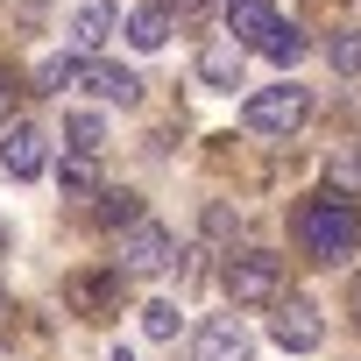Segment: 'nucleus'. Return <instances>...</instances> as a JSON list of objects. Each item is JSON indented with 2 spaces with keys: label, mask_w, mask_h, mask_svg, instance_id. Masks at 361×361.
<instances>
[{
  "label": "nucleus",
  "mask_w": 361,
  "mask_h": 361,
  "mask_svg": "<svg viewBox=\"0 0 361 361\" xmlns=\"http://www.w3.org/2000/svg\"><path fill=\"white\" fill-rule=\"evenodd\" d=\"M298 241H305V255H312V262H347V255L361 248L354 199H333V192L305 199V206H298Z\"/></svg>",
  "instance_id": "obj_1"
},
{
  "label": "nucleus",
  "mask_w": 361,
  "mask_h": 361,
  "mask_svg": "<svg viewBox=\"0 0 361 361\" xmlns=\"http://www.w3.org/2000/svg\"><path fill=\"white\" fill-rule=\"evenodd\" d=\"M227 298H234L241 312L276 305V298H283V262H276L269 248H241V255H227Z\"/></svg>",
  "instance_id": "obj_2"
},
{
  "label": "nucleus",
  "mask_w": 361,
  "mask_h": 361,
  "mask_svg": "<svg viewBox=\"0 0 361 361\" xmlns=\"http://www.w3.org/2000/svg\"><path fill=\"white\" fill-rule=\"evenodd\" d=\"M114 262H121V276H163V269L177 262V234L142 213L135 227H121V255H114Z\"/></svg>",
  "instance_id": "obj_3"
},
{
  "label": "nucleus",
  "mask_w": 361,
  "mask_h": 361,
  "mask_svg": "<svg viewBox=\"0 0 361 361\" xmlns=\"http://www.w3.org/2000/svg\"><path fill=\"white\" fill-rule=\"evenodd\" d=\"M305 114H312L305 85H262V92L241 106L248 135H298V128H305Z\"/></svg>",
  "instance_id": "obj_4"
},
{
  "label": "nucleus",
  "mask_w": 361,
  "mask_h": 361,
  "mask_svg": "<svg viewBox=\"0 0 361 361\" xmlns=\"http://www.w3.org/2000/svg\"><path fill=\"white\" fill-rule=\"evenodd\" d=\"M269 333H276V347H290V354H312V347L326 340L312 298H276V305H269Z\"/></svg>",
  "instance_id": "obj_5"
},
{
  "label": "nucleus",
  "mask_w": 361,
  "mask_h": 361,
  "mask_svg": "<svg viewBox=\"0 0 361 361\" xmlns=\"http://www.w3.org/2000/svg\"><path fill=\"white\" fill-rule=\"evenodd\" d=\"M64 305H71L78 319H106V312L121 305V262H114V269H78V276L64 283Z\"/></svg>",
  "instance_id": "obj_6"
},
{
  "label": "nucleus",
  "mask_w": 361,
  "mask_h": 361,
  "mask_svg": "<svg viewBox=\"0 0 361 361\" xmlns=\"http://www.w3.org/2000/svg\"><path fill=\"white\" fill-rule=\"evenodd\" d=\"M43 163H50V149H43V128H29V121H8L0 128V170L8 177H43Z\"/></svg>",
  "instance_id": "obj_7"
},
{
  "label": "nucleus",
  "mask_w": 361,
  "mask_h": 361,
  "mask_svg": "<svg viewBox=\"0 0 361 361\" xmlns=\"http://www.w3.org/2000/svg\"><path fill=\"white\" fill-rule=\"evenodd\" d=\"M71 85H85V92L106 99V106H135V99H142V78H135V71H121V64H92V57H78Z\"/></svg>",
  "instance_id": "obj_8"
},
{
  "label": "nucleus",
  "mask_w": 361,
  "mask_h": 361,
  "mask_svg": "<svg viewBox=\"0 0 361 361\" xmlns=\"http://www.w3.org/2000/svg\"><path fill=\"white\" fill-rule=\"evenodd\" d=\"M276 29H283V22H276L269 0H234V8H227V36H234L241 50H269Z\"/></svg>",
  "instance_id": "obj_9"
},
{
  "label": "nucleus",
  "mask_w": 361,
  "mask_h": 361,
  "mask_svg": "<svg viewBox=\"0 0 361 361\" xmlns=\"http://www.w3.org/2000/svg\"><path fill=\"white\" fill-rule=\"evenodd\" d=\"M192 361H248V333L241 319H206L192 340Z\"/></svg>",
  "instance_id": "obj_10"
},
{
  "label": "nucleus",
  "mask_w": 361,
  "mask_h": 361,
  "mask_svg": "<svg viewBox=\"0 0 361 361\" xmlns=\"http://www.w3.org/2000/svg\"><path fill=\"white\" fill-rule=\"evenodd\" d=\"M199 78H206L213 92H234V85H241V43H234V36L206 43V50H199Z\"/></svg>",
  "instance_id": "obj_11"
},
{
  "label": "nucleus",
  "mask_w": 361,
  "mask_h": 361,
  "mask_svg": "<svg viewBox=\"0 0 361 361\" xmlns=\"http://www.w3.org/2000/svg\"><path fill=\"white\" fill-rule=\"evenodd\" d=\"M114 22H121V8H106V0H92V8H78V22H71V50L78 57H92L106 36H114Z\"/></svg>",
  "instance_id": "obj_12"
},
{
  "label": "nucleus",
  "mask_w": 361,
  "mask_h": 361,
  "mask_svg": "<svg viewBox=\"0 0 361 361\" xmlns=\"http://www.w3.org/2000/svg\"><path fill=\"white\" fill-rule=\"evenodd\" d=\"M128 43L135 50H163L170 43V8H163V0H149V8L128 15Z\"/></svg>",
  "instance_id": "obj_13"
},
{
  "label": "nucleus",
  "mask_w": 361,
  "mask_h": 361,
  "mask_svg": "<svg viewBox=\"0 0 361 361\" xmlns=\"http://www.w3.org/2000/svg\"><path fill=\"white\" fill-rule=\"evenodd\" d=\"M57 185H64L71 199H92V192H99V170H92V156H85V149H71V156H64Z\"/></svg>",
  "instance_id": "obj_14"
},
{
  "label": "nucleus",
  "mask_w": 361,
  "mask_h": 361,
  "mask_svg": "<svg viewBox=\"0 0 361 361\" xmlns=\"http://www.w3.org/2000/svg\"><path fill=\"white\" fill-rule=\"evenodd\" d=\"M135 220H142V199H135V192H99V227L121 234V227H135Z\"/></svg>",
  "instance_id": "obj_15"
},
{
  "label": "nucleus",
  "mask_w": 361,
  "mask_h": 361,
  "mask_svg": "<svg viewBox=\"0 0 361 361\" xmlns=\"http://www.w3.org/2000/svg\"><path fill=\"white\" fill-rule=\"evenodd\" d=\"M64 135H71V149H85V156H99V149H106V121H99V114H71V121H64Z\"/></svg>",
  "instance_id": "obj_16"
},
{
  "label": "nucleus",
  "mask_w": 361,
  "mask_h": 361,
  "mask_svg": "<svg viewBox=\"0 0 361 361\" xmlns=\"http://www.w3.org/2000/svg\"><path fill=\"white\" fill-rule=\"evenodd\" d=\"M142 333H149V340H177V305H170V298H149V305H142Z\"/></svg>",
  "instance_id": "obj_17"
},
{
  "label": "nucleus",
  "mask_w": 361,
  "mask_h": 361,
  "mask_svg": "<svg viewBox=\"0 0 361 361\" xmlns=\"http://www.w3.org/2000/svg\"><path fill=\"white\" fill-rule=\"evenodd\" d=\"M326 57H333V71H347V78H354V71H361V29H340V36L326 43Z\"/></svg>",
  "instance_id": "obj_18"
},
{
  "label": "nucleus",
  "mask_w": 361,
  "mask_h": 361,
  "mask_svg": "<svg viewBox=\"0 0 361 361\" xmlns=\"http://www.w3.org/2000/svg\"><path fill=\"white\" fill-rule=\"evenodd\" d=\"M262 57H269V64H298V57H305V36H298V29L283 22V29L269 36V50H262Z\"/></svg>",
  "instance_id": "obj_19"
},
{
  "label": "nucleus",
  "mask_w": 361,
  "mask_h": 361,
  "mask_svg": "<svg viewBox=\"0 0 361 361\" xmlns=\"http://www.w3.org/2000/svg\"><path fill=\"white\" fill-rule=\"evenodd\" d=\"M8 106H15V78L0 71V128H8Z\"/></svg>",
  "instance_id": "obj_20"
},
{
  "label": "nucleus",
  "mask_w": 361,
  "mask_h": 361,
  "mask_svg": "<svg viewBox=\"0 0 361 361\" xmlns=\"http://www.w3.org/2000/svg\"><path fill=\"white\" fill-rule=\"evenodd\" d=\"M347 312H354V326H361V276H354V298H347Z\"/></svg>",
  "instance_id": "obj_21"
},
{
  "label": "nucleus",
  "mask_w": 361,
  "mask_h": 361,
  "mask_svg": "<svg viewBox=\"0 0 361 361\" xmlns=\"http://www.w3.org/2000/svg\"><path fill=\"white\" fill-rule=\"evenodd\" d=\"M106 361H135V354H128V347H114V354H106Z\"/></svg>",
  "instance_id": "obj_22"
},
{
  "label": "nucleus",
  "mask_w": 361,
  "mask_h": 361,
  "mask_svg": "<svg viewBox=\"0 0 361 361\" xmlns=\"http://www.w3.org/2000/svg\"><path fill=\"white\" fill-rule=\"evenodd\" d=\"M177 8H199V0H177Z\"/></svg>",
  "instance_id": "obj_23"
}]
</instances>
